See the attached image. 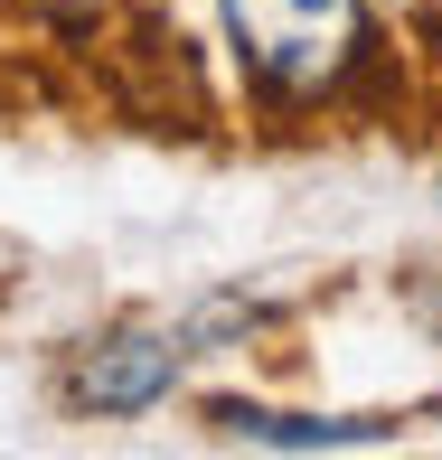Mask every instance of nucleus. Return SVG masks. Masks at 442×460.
<instances>
[{"instance_id": "nucleus-1", "label": "nucleus", "mask_w": 442, "mask_h": 460, "mask_svg": "<svg viewBox=\"0 0 442 460\" xmlns=\"http://www.w3.org/2000/svg\"><path fill=\"white\" fill-rule=\"evenodd\" d=\"M226 38L273 103H320L367 48V0H226Z\"/></svg>"}, {"instance_id": "nucleus-2", "label": "nucleus", "mask_w": 442, "mask_h": 460, "mask_svg": "<svg viewBox=\"0 0 442 460\" xmlns=\"http://www.w3.org/2000/svg\"><path fill=\"white\" fill-rule=\"evenodd\" d=\"M179 367H188L179 329H113V339H95L76 358V404L86 413H151L179 385Z\"/></svg>"}, {"instance_id": "nucleus-4", "label": "nucleus", "mask_w": 442, "mask_h": 460, "mask_svg": "<svg viewBox=\"0 0 442 460\" xmlns=\"http://www.w3.org/2000/svg\"><path fill=\"white\" fill-rule=\"evenodd\" d=\"M433 320H442V301H433Z\"/></svg>"}, {"instance_id": "nucleus-3", "label": "nucleus", "mask_w": 442, "mask_h": 460, "mask_svg": "<svg viewBox=\"0 0 442 460\" xmlns=\"http://www.w3.org/2000/svg\"><path fill=\"white\" fill-rule=\"evenodd\" d=\"M217 432L264 451H339V442H386V413H273V404H217Z\"/></svg>"}, {"instance_id": "nucleus-5", "label": "nucleus", "mask_w": 442, "mask_h": 460, "mask_svg": "<svg viewBox=\"0 0 442 460\" xmlns=\"http://www.w3.org/2000/svg\"><path fill=\"white\" fill-rule=\"evenodd\" d=\"M424 10H433V0H424Z\"/></svg>"}]
</instances>
